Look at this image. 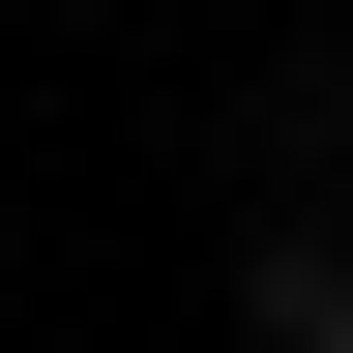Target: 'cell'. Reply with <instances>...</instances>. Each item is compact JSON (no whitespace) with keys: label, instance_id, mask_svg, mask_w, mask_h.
<instances>
[{"label":"cell","instance_id":"cell-1","mask_svg":"<svg viewBox=\"0 0 353 353\" xmlns=\"http://www.w3.org/2000/svg\"><path fill=\"white\" fill-rule=\"evenodd\" d=\"M236 353H353V236H324V206L236 236Z\"/></svg>","mask_w":353,"mask_h":353}]
</instances>
